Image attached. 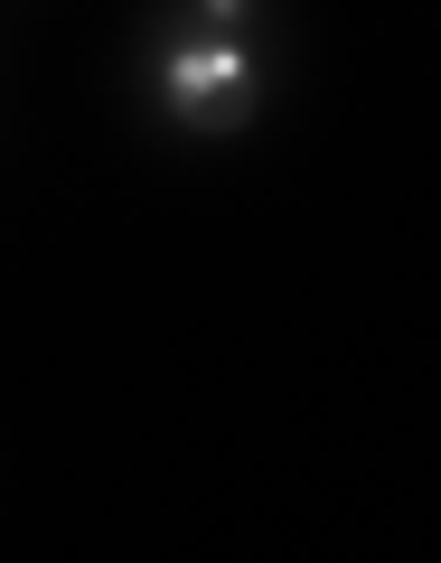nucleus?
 I'll return each mask as SVG.
<instances>
[{"label":"nucleus","mask_w":441,"mask_h":563,"mask_svg":"<svg viewBox=\"0 0 441 563\" xmlns=\"http://www.w3.org/2000/svg\"><path fill=\"white\" fill-rule=\"evenodd\" d=\"M161 76H169V113L198 122V132H225V122L254 113V57L235 38H179Z\"/></svg>","instance_id":"1"},{"label":"nucleus","mask_w":441,"mask_h":563,"mask_svg":"<svg viewBox=\"0 0 441 563\" xmlns=\"http://www.w3.org/2000/svg\"><path fill=\"white\" fill-rule=\"evenodd\" d=\"M254 10V0H198V20H207V38H235V20Z\"/></svg>","instance_id":"2"}]
</instances>
